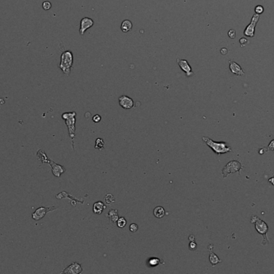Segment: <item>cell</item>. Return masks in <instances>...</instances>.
<instances>
[{
	"label": "cell",
	"mask_w": 274,
	"mask_h": 274,
	"mask_svg": "<svg viewBox=\"0 0 274 274\" xmlns=\"http://www.w3.org/2000/svg\"><path fill=\"white\" fill-rule=\"evenodd\" d=\"M76 113H64L62 114V118L65 121L67 126L68 132H69V136L72 141V145H73V149L75 150L74 147V138H75V132H76Z\"/></svg>",
	"instance_id": "6da1fadb"
},
{
	"label": "cell",
	"mask_w": 274,
	"mask_h": 274,
	"mask_svg": "<svg viewBox=\"0 0 274 274\" xmlns=\"http://www.w3.org/2000/svg\"><path fill=\"white\" fill-rule=\"evenodd\" d=\"M73 65V54L71 51L63 52L61 55V61H60L59 68L67 76L70 75L71 68Z\"/></svg>",
	"instance_id": "7a4b0ae2"
},
{
	"label": "cell",
	"mask_w": 274,
	"mask_h": 274,
	"mask_svg": "<svg viewBox=\"0 0 274 274\" xmlns=\"http://www.w3.org/2000/svg\"><path fill=\"white\" fill-rule=\"evenodd\" d=\"M202 139L206 143L207 146H209L217 154H225V153L229 152V151L232 150V149L229 146H227L225 142H214V141H212V139H210L209 138H207V137H204Z\"/></svg>",
	"instance_id": "3957f363"
},
{
	"label": "cell",
	"mask_w": 274,
	"mask_h": 274,
	"mask_svg": "<svg viewBox=\"0 0 274 274\" xmlns=\"http://www.w3.org/2000/svg\"><path fill=\"white\" fill-rule=\"evenodd\" d=\"M243 168L242 165L238 161H231L224 166L222 170V175L224 178H226L229 174L239 172Z\"/></svg>",
	"instance_id": "277c9868"
},
{
	"label": "cell",
	"mask_w": 274,
	"mask_h": 274,
	"mask_svg": "<svg viewBox=\"0 0 274 274\" xmlns=\"http://www.w3.org/2000/svg\"><path fill=\"white\" fill-rule=\"evenodd\" d=\"M251 222L254 223L255 224V228H256V231L258 232V233H260V235L264 236V240H266V233L268 230V227L265 223L263 221V220H260V219L257 217V216H252V219H251Z\"/></svg>",
	"instance_id": "5b68a950"
},
{
	"label": "cell",
	"mask_w": 274,
	"mask_h": 274,
	"mask_svg": "<svg viewBox=\"0 0 274 274\" xmlns=\"http://www.w3.org/2000/svg\"><path fill=\"white\" fill-rule=\"evenodd\" d=\"M56 209L55 207L51 206V207H41V208H37L35 210V212H33L31 215L32 219L35 221H38V220H42L44 216H46L47 213L48 212H52V211H55Z\"/></svg>",
	"instance_id": "8992f818"
},
{
	"label": "cell",
	"mask_w": 274,
	"mask_h": 274,
	"mask_svg": "<svg viewBox=\"0 0 274 274\" xmlns=\"http://www.w3.org/2000/svg\"><path fill=\"white\" fill-rule=\"evenodd\" d=\"M259 18H260V15L258 14H254V15L252 16V21H251L250 24L248 25L246 28V29L244 30V36H248V37H253L255 35V28H256V23L258 22Z\"/></svg>",
	"instance_id": "52a82bcc"
},
{
	"label": "cell",
	"mask_w": 274,
	"mask_h": 274,
	"mask_svg": "<svg viewBox=\"0 0 274 274\" xmlns=\"http://www.w3.org/2000/svg\"><path fill=\"white\" fill-rule=\"evenodd\" d=\"M83 272V268L81 264L77 262L72 263L69 266L67 267L64 270L62 271V273L64 274H80Z\"/></svg>",
	"instance_id": "ba28073f"
},
{
	"label": "cell",
	"mask_w": 274,
	"mask_h": 274,
	"mask_svg": "<svg viewBox=\"0 0 274 274\" xmlns=\"http://www.w3.org/2000/svg\"><path fill=\"white\" fill-rule=\"evenodd\" d=\"M94 25V21L92 19L88 18V17H84L80 21V33L81 36H84V32H86L88 29L92 28Z\"/></svg>",
	"instance_id": "9c48e42d"
},
{
	"label": "cell",
	"mask_w": 274,
	"mask_h": 274,
	"mask_svg": "<svg viewBox=\"0 0 274 274\" xmlns=\"http://www.w3.org/2000/svg\"><path fill=\"white\" fill-rule=\"evenodd\" d=\"M119 104L124 109H130L134 106V101L128 96H121L119 97Z\"/></svg>",
	"instance_id": "30bf717a"
},
{
	"label": "cell",
	"mask_w": 274,
	"mask_h": 274,
	"mask_svg": "<svg viewBox=\"0 0 274 274\" xmlns=\"http://www.w3.org/2000/svg\"><path fill=\"white\" fill-rule=\"evenodd\" d=\"M47 163L50 164V166H51V169H52V173L54 174L55 176L57 177V178H59L61 176V174H63L65 172V168H64L63 166H60V165L57 164L55 163V162L51 160H47Z\"/></svg>",
	"instance_id": "8fae6325"
},
{
	"label": "cell",
	"mask_w": 274,
	"mask_h": 274,
	"mask_svg": "<svg viewBox=\"0 0 274 274\" xmlns=\"http://www.w3.org/2000/svg\"><path fill=\"white\" fill-rule=\"evenodd\" d=\"M177 63H178L180 68L185 72V74L188 77H190L192 75L194 74L193 72H192V67L190 66V64H188V62L186 60H180V59H177Z\"/></svg>",
	"instance_id": "7c38bea8"
},
{
	"label": "cell",
	"mask_w": 274,
	"mask_h": 274,
	"mask_svg": "<svg viewBox=\"0 0 274 274\" xmlns=\"http://www.w3.org/2000/svg\"><path fill=\"white\" fill-rule=\"evenodd\" d=\"M229 68L233 74L236 76H244V72L238 64H236L233 60H229Z\"/></svg>",
	"instance_id": "4fadbf2b"
},
{
	"label": "cell",
	"mask_w": 274,
	"mask_h": 274,
	"mask_svg": "<svg viewBox=\"0 0 274 274\" xmlns=\"http://www.w3.org/2000/svg\"><path fill=\"white\" fill-rule=\"evenodd\" d=\"M105 208H106V205L101 201H99V202L95 203L93 205V212L95 214L100 215L102 214V212H104Z\"/></svg>",
	"instance_id": "5bb4252c"
},
{
	"label": "cell",
	"mask_w": 274,
	"mask_h": 274,
	"mask_svg": "<svg viewBox=\"0 0 274 274\" xmlns=\"http://www.w3.org/2000/svg\"><path fill=\"white\" fill-rule=\"evenodd\" d=\"M107 216H108V218L109 219V220H110V222L112 224H115V223L117 222V220L119 219L118 211L116 210V209H111L108 212Z\"/></svg>",
	"instance_id": "9a60e30c"
},
{
	"label": "cell",
	"mask_w": 274,
	"mask_h": 274,
	"mask_svg": "<svg viewBox=\"0 0 274 274\" xmlns=\"http://www.w3.org/2000/svg\"><path fill=\"white\" fill-rule=\"evenodd\" d=\"M132 29V23L130 20L125 19L121 24V31L123 32H128Z\"/></svg>",
	"instance_id": "2e32d148"
},
{
	"label": "cell",
	"mask_w": 274,
	"mask_h": 274,
	"mask_svg": "<svg viewBox=\"0 0 274 274\" xmlns=\"http://www.w3.org/2000/svg\"><path fill=\"white\" fill-rule=\"evenodd\" d=\"M153 214H154V216H156V218H163L164 215H165V210H164V208H162V207H156L154 209V211H153Z\"/></svg>",
	"instance_id": "e0dca14e"
},
{
	"label": "cell",
	"mask_w": 274,
	"mask_h": 274,
	"mask_svg": "<svg viewBox=\"0 0 274 274\" xmlns=\"http://www.w3.org/2000/svg\"><path fill=\"white\" fill-rule=\"evenodd\" d=\"M164 264V260L162 259H159V258H156V257H152V258L149 259L148 260V265L151 267H156L159 264Z\"/></svg>",
	"instance_id": "ac0fdd59"
},
{
	"label": "cell",
	"mask_w": 274,
	"mask_h": 274,
	"mask_svg": "<svg viewBox=\"0 0 274 274\" xmlns=\"http://www.w3.org/2000/svg\"><path fill=\"white\" fill-rule=\"evenodd\" d=\"M209 261H210L212 266H215L218 263L221 262V260H220L218 256H216V254H214L213 252H211L210 255H209Z\"/></svg>",
	"instance_id": "d6986e66"
},
{
	"label": "cell",
	"mask_w": 274,
	"mask_h": 274,
	"mask_svg": "<svg viewBox=\"0 0 274 274\" xmlns=\"http://www.w3.org/2000/svg\"><path fill=\"white\" fill-rule=\"evenodd\" d=\"M37 156H38L39 160L41 161V163H43V162H47L48 158L47 157L46 154L42 150H39L38 152H37Z\"/></svg>",
	"instance_id": "ffe728a7"
},
{
	"label": "cell",
	"mask_w": 274,
	"mask_h": 274,
	"mask_svg": "<svg viewBox=\"0 0 274 274\" xmlns=\"http://www.w3.org/2000/svg\"><path fill=\"white\" fill-rule=\"evenodd\" d=\"M95 148L99 150H104V142L102 138H97L96 141V146Z\"/></svg>",
	"instance_id": "44dd1931"
},
{
	"label": "cell",
	"mask_w": 274,
	"mask_h": 274,
	"mask_svg": "<svg viewBox=\"0 0 274 274\" xmlns=\"http://www.w3.org/2000/svg\"><path fill=\"white\" fill-rule=\"evenodd\" d=\"M104 200H105V203L109 205V204L113 203L115 202V198L112 194H108L104 197Z\"/></svg>",
	"instance_id": "7402d4cb"
},
{
	"label": "cell",
	"mask_w": 274,
	"mask_h": 274,
	"mask_svg": "<svg viewBox=\"0 0 274 274\" xmlns=\"http://www.w3.org/2000/svg\"><path fill=\"white\" fill-rule=\"evenodd\" d=\"M117 226L120 228H124V227L126 226L127 224V220L124 218V217H121V218H119L117 220Z\"/></svg>",
	"instance_id": "603a6c76"
},
{
	"label": "cell",
	"mask_w": 274,
	"mask_h": 274,
	"mask_svg": "<svg viewBox=\"0 0 274 274\" xmlns=\"http://www.w3.org/2000/svg\"><path fill=\"white\" fill-rule=\"evenodd\" d=\"M42 6H43V10L48 11V10H50L51 8V3L49 1H45V2H43Z\"/></svg>",
	"instance_id": "cb8c5ba5"
},
{
	"label": "cell",
	"mask_w": 274,
	"mask_h": 274,
	"mask_svg": "<svg viewBox=\"0 0 274 274\" xmlns=\"http://www.w3.org/2000/svg\"><path fill=\"white\" fill-rule=\"evenodd\" d=\"M263 11H264V8H263L262 6H260V5H259V6H256V8H255V12H256V14L260 15V14H261Z\"/></svg>",
	"instance_id": "d4e9b609"
},
{
	"label": "cell",
	"mask_w": 274,
	"mask_h": 274,
	"mask_svg": "<svg viewBox=\"0 0 274 274\" xmlns=\"http://www.w3.org/2000/svg\"><path fill=\"white\" fill-rule=\"evenodd\" d=\"M129 229L132 232H136V231L138 230V225L136 224H132L129 227Z\"/></svg>",
	"instance_id": "484cf974"
},
{
	"label": "cell",
	"mask_w": 274,
	"mask_h": 274,
	"mask_svg": "<svg viewBox=\"0 0 274 274\" xmlns=\"http://www.w3.org/2000/svg\"><path fill=\"white\" fill-rule=\"evenodd\" d=\"M196 247H197V244H196L195 240L194 241H190V243H189V248H190V250L192 251L196 250Z\"/></svg>",
	"instance_id": "4316f807"
},
{
	"label": "cell",
	"mask_w": 274,
	"mask_h": 274,
	"mask_svg": "<svg viewBox=\"0 0 274 274\" xmlns=\"http://www.w3.org/2000/svg\"><path fill=\"white\" fill-rule=\"evenodd\" d=\"M228 36L230 37L231 39H234L236 37V31L234 29H232L228 32Z\"/></svg>",
	"instance_id": "83f0119b"
},
{
	"label": "cell",
	"mask_w": 274,
	"mask_h": 274,
	"mask_svg": "<svg viewBox=\"0 0 274 274\" xmlns=\"http://www.w3.org/2000/svg\"><path fill=\"white\" fill-rule=\"evenodd\" d=\"M92 120H93V122H94L95 123H98V122H100V121H101V117H100V115H98V114H96V115H95V116L92 118Z\"/></svg>",
	"instance_id": "f1b7e54d"
},
{
	"label": "cell",
	"mask_w": 274,
	"mask_h": 274,
	"mask_svg": "<svg viewBox=\"0 0 274 274\" xmlns=\"http://www.w3.org/2000/svg\"><path fill=\"white\" fill-rule=\"evenodd\" d=\"M240 45H241V47H244V46H245L247 44H248V41L247 39L241 38L240 40Z\"/></svg>",
	"instance_id": "f546056e"
},
{
	"label": "cell",
	"mask_w": 274,
	"mask_h": 274,
	"mask_svg": "<svg viewBox=\"0 0 274 274\" xmlns=\"http://www.w3.org/2000/svg\"><path fill=\"white\" fill-rule=\"evenodd\" d=\"M267 150H271V151H274V140H272V142L269 143V145H268Z\"/></svg>",
	"instance_id": "4dcf8cb0"
},
{
	"label": "cell",
	"mask_w": 274,
	"mask_h": 274,
	"mask_svg": "<svg viewBox=\"0 0 274 274\" xmlns=\"http://www.w3.org/2000/svg\"><path fill=\"white\" fill-rule=\"evenodd\" d=\"M220 52H221V54H222V55H225V54H227V52H228V50H227L226 48H222V49L220 50Z\"/></svg>",
	"instance_id": "1f68e13d"
},
{
	"label": "cell",
	"mask_w": 274,
	"mask_h": 274,
	"mask_svg": "<svg viewBox=\"0 0 274 274\" xmlns=\"http://www.w3.org/2000/svg\"><path fill=\"white\" fill-rule=\"evenodd\" d=\"M188 240H189V241H194V240H195V237L193 236H192V235H191V236H189V237H188Z\"/></svg>",
	"instance_id": "d6a6232c"
},
{
	"label": "cell",
	"mask_w": 274,
	"mask_h": 274,
	"mask_svg": "<svg viewBox=\"0 0 274 274\" xmlns=\"http://www.w3.org/2000/svg\"><path fill=\"white\" fill-rule=\"evenodd\" d=\"M268 182H270L271 184H272V185H273V186H274V177H272V178H271L270 179H269V180H268Z\"/></svg>",
	"instance_id": "836d02e7"
},
{
	"label": "cell",
	"mask_w": 274,
	"mask_h": 274,
	"mask_svg": "<svg viewBox=\"0 0 274 274\" xmlns=\"http://www.w3.org/2000/svg\"><path fill=\"white\" fill-rule=\"evenodd\" d=\"M4 102H5L4 99H2V98H0V105L4 104Z\"/></svg>",
	"instance_id": "e575fe53"
}]
</instances>
